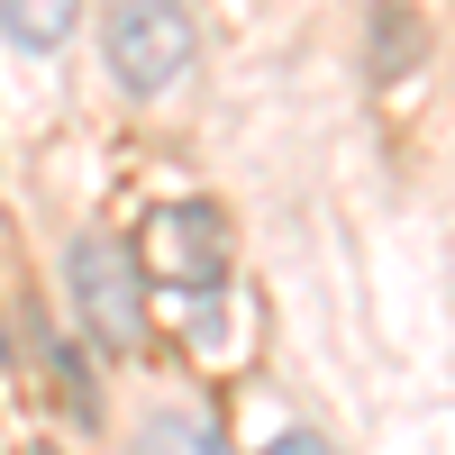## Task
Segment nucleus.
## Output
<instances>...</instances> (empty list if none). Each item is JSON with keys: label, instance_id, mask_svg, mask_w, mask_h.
<instances>
[{"label": "nucleus", "instance_id": "nucleus-1", "mask_svg": "<svg viewBox=\"0 0 455 455\" xmlns=\"http://www.w3.org/2000/svg\"><path fill=\"white\" fill-rule=\"evenodd\" d=\"M192 10L182 0H109L100 10V55L109 73H119V92L137 100H164L182 73H192Z\"/></svg>", "mask_w": 455, "mask_h": 455}, {"label": "nucleus", "instance_id": "nucleus-2", "mask_svg": "<svg viewBox=\"0 0 455 455\" xmlns=\"http://www.w3.org/2000/svg\"><path fill=\"white\" fill-rule=\"evenodd\" d=\"M64 274H73L83 328L100 337V347H137V337H146V283H137L128 237H109V228H83V237L64 246Z\"/></svg>", "mask_w": 455, "mask_h": 455}, {"label": "nucleus", "instance_id": "nucleus-3", "mask_svg": "<svg viewBox=\"0 0 455 455\" xmlns=\"http://www.w3.org/2000/svg\"><path fill=\"white\" fill-rule=\"evenodd\" d=\"M156 274L182 291V310H210V291L228 283V219L210 210V201H173V210H156L146 219V246H137Z\"/></svg>", "mask_w": 455, "mask_h": 455}, {"label": "nucleus", "instance_id": "nucleus-4", "mask_svg": "<svg viewBox=\"0 0 455 455\" xmlns=\"http://www.w3.org/2000/svg\"><path fill=\"white\" fill-rule=\"evenodd\" d=\"M73 19H83V0H0V28H10V46H28V55H55L73 36Z\"/></svg>", "mask_w": 455, "mask_h": 455}, {"label": "nucleus", "instance_id": "nucleus-5", "mask_svg": "<svg viewBox=\"0 0 455 455\" xmlns=\"http://www.w3.org/2000/svg\"><path fill=\"white\" fill-rule=\"evenodd\" d=\"M410 55H419V28H410L401 0H383V10H373V83H401Z\"/></svg>", "mask_w": 455, "mask_h": 455}, {"label": "nucleus", "instance_id": "nucleus-6", "mask_svg": "<svg viewBox=\"0 0 455 455\" xmlns=\"http://www.w3.org/2000/svg\"><path fill=\"white\" fill-rule=\"evenodd\" d=\"M137 455H228V446H219L201 419H156V428L137 437Z\"/></svg>", "mask_w": 455, "mask_h": 455}, {"label": "nucleus", "instance_id": "nucleus-7", "mask_svg": "<svg viewBox=\"0 0 455 455\" xmlns=\"http://www.w3.org/2000/svg\"><path fill=\"white\" fill-rule=\"evenodd\" d=\"M255 455H337V446H328V437H319V428H283V437H274V446H255Z\"/></svg>", "mask_w": 455, "mask_h": 455}, {"label": "nucleus", "instance_id": "nucleus-8", "mask_svg": "<svg viewBox=\"0 0 455 455\" xmlns=\"http://www.w3.org/2000/svg\"><path fill=\"white\" fill-rule=\"evenodd\" d=\"M36 455H55V446H36Z\"/></svg>", "mask_w": 455, "mask_h": 455}]
</instances>
